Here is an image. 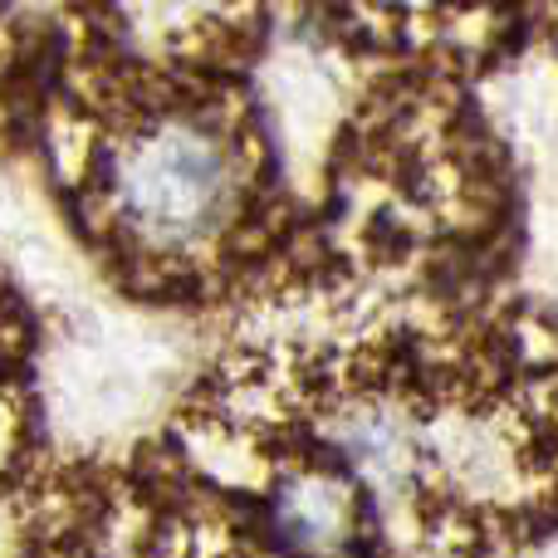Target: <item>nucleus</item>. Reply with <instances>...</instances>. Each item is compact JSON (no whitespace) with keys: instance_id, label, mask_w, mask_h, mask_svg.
Returning a JSON list of instances; mask_svg holds the SVG:
<instances>
[{"instance_id":"obj_1","label":"nucleus","mask_w":558,"mask_h":558,"mask_svg":"<svg viewBox=\"0 0 558 558\" xmlns=\"http://www.w3.org/2000/svg\"><path fill=\"white\" fill-rule=\"evenodd\" d=\"M231 206V167L216 137L167 128L123 167V211L153 245H192Z\"/></svg>"}]
</instances>
